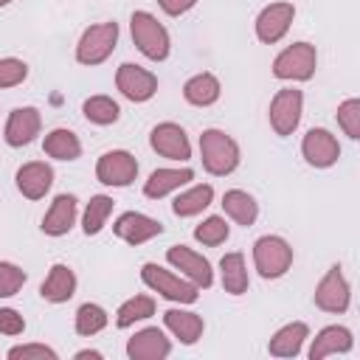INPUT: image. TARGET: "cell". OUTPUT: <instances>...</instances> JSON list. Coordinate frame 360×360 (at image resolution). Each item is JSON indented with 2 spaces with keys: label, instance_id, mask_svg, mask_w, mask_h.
Here are the masks:
<instances>
[{
  "label": "cell",
  "instance_id": "40",
  "mask_svg": "<svg viewBox=\"0 0 360 360\" xmlns=\"http://www.w3.org/2000/svg\"><path fill=\"white\" fill-rule=\"evenodd\" d=\"M158 6L163 8V14H169V17H180V14L191 11V8L197 6V0H158Z\"/></svg>",
  "mask_w": 360,
  "mask_h": 360
},
{
  "label": "cell",
  "instance_id": "5",
  "mask_svg": "<svg viewBox=\"0 0 360 360\" xmlns=\"http://www.w3.org/2000/svg\"><path fill=\"white\" fill-rule=\"evenodd\" d=\"M118 34H121L118 22H112V20L110 22H96V25L84 28L79 42H76V62L87 65V68L107 62L112 56L115 45H118Z\"/></svg>",
  "mask_w": 360,
  "mask_h": 360
},
{
  "label": "cell",
  "instance_id": "37",
  "mask_svg": "<svg viewBox=\"0 0 360 360\" xmlns=\"http://www.w3.org/2000/svg\"><path fill=\"white\" fill-rule=\"evenodd\" d=\"M28 79V65L17 56H3L0 59V90H8V87H17Z\"/></svg>",
  "mask_w": 360,
  "mask_h": 360
},
{
  "label": "cell",
  "instance_id": "38",
  "mask_svg": "<svg viewBox=\"0 0 360 360\" xmlns=\"http://www.w3.org/2000/svg\"><path fill=\"white\" fill-rule=\"evenodd\" d=\"M56 349L45 343H20L8 349V360H56Z\"/></svg>",
  "mask_w": 360,
  "mask_h": 360
},
{
  "label": "cell",
  "instance_id": "17",
  "mask_svg": "<svg viewBox=\"0 0 360 360\" xmlns=\"http://www.w3.org/2000/svg\"><path fill=\"white\" fill-rule=\"evenodd\" d=\"M14 186L25 200H42L53 186V169L45 160H28L17 169Z\"/></svg>",
  "mask_w": 360,
  "mask_h": 360
},
{
  "label": "cell",
  "instance_id": "33",
  "mask_svg": "<svg viewBox=\"0 0 360 360\" xmlns=\"http://www.w3.org/2000/svg\"><path fill=\"white\" fill-rule=\"evenodd\" d=\"M107 321H110L107 309H104L101 304L87 301V304H82V307L76 309V335L93 338V335H98V332L107 326Z\"/></svg>",
  "mask_w": 360,
  "mask_h": 360
},
{
  "label": "cell",
  "instance_id": "6",
  "mask_svg": "<svg viewBox=\"0 0 360 360\" xmlns=\"http://www.w3.org/2000/svg\"><path fill=\"white\" fill-rule=\"evenodd\" d=\"M318 68V51L312 42H292L273 59V76L281 82H309Z\"/></svg>",
  "mask_w": 360,
  "mask_h": 360
},
{
  "label": "cell",
  "instance_id": "35",
  "mask_svg": "<svg viewBox=\"0 0 360 360\" xmlns=\"http://www.w3.org/2000/svg\"><path fill=\"white\" fill-rule=\"evenodd\" d=\"M28 281V273L14 262H0V298L17 295Z\"/></svg>",
  "mask_w": 360,
  "mask_h": 360
},
{
  "label": "cell",
  "instance_id": "20",
  "mask_svg": "<svg viewBox=\"0 0 360 360\" xmlns=\"http://www.w3.org/2000/svg\"><path fill=\"white\" fill-rule=\"evenodd\" d=\"M194 180V172L188 166H166V169H155L146 183H143V194L149 200H160L172 191H180L183 186H188Z\"/></svg>",
  "mask_w": 360,
  "mask_h": 360
},
{
  "label": "cell",
  "instance_id": "29",
  "mask_svg": "<svg viewBox=\"0 0 360 360\" xmlns=\"http://www.w3.org/2000/svg\"><path fill=\"white\" fill-rule=\"evenodd\" d=\"M222 208H225V214H228L236 225H242V228H250V225L256 222V217H259V202H256V197L248 194V191H242V188L225 191V194H222Z\"/></svg>",
  "mask_w": 360,
  "mask_h": 360
},
{
  "label": "cell",
  "instance_id": "23",
  "mask_svg": "<svg viewBox=\"0 0 360 360\" xmlns=\"http://www.w3.org/2000/svg\"><path fill=\"white\" fill-rule=\"evenodd\" d=\"M73 292H76V273L68 264L56 262L48 270V276H45V281L39 287L42 301H48V304H65V301L73 298Z\"/></svg>",
  "mask_w": 360,
  "mask_h": 360
},
{
  "label": "cell",
  "instance_id": "30",
  "mask_svg": "<svg viewBox=\"0 0 360 360\" xmlns=\"http://www.w3.org/2000/svg\"><path fill=\"white\" fill-rule=\"evenodd\" d=\"M112 205L115 202L107 194L90 197V202L84 205V214H82V231H84V236H96V233L104 231V225H107V219L112 214Z\"/></svg>",
  "mask_w": 360,
  "mask_h": 360
},
{
  "label": "cell",
  "instance_id": "34",
  "mask_svg": "<svg viewBox=\"0 0 360 360\" xmlns=\"http://www.w3.org/2000/svg\"><path fill=\"white\" fill-rule=\"evenodd\" d=\"M231 236V225L222 217H205L197 228H194V239L205 248H217Z\"/></svg>",
  "mask_w": 360,
  "mask_h": 360
},
{
  "label": "cell",
  "instance_id": "9",
  "mask_svg": "<svg viewBox=\"0 0 360 360\" xmlns=\"http://www.w3.org/2000/svg\"><path fill=\"white\" fill-rule=\"evenodd\" d=\"M135 177H138V160L127 149H110L96 163V180L101 186L127 188V186L135 183Z\"/></svg>",
  "mask_w": 360,
  "mask_h": 360
},
{
  "label": "cell",
  "instance_id": "26",
  "mask_svg": "<svg viewBox=\"0 0 360 360\" xmlns=\"http://www.w3.org/2000/svg\"><path fill=\"white\" fill-rule=\"evenodd\" d=\"M219 93H222V84L214 73H194L183 84V98L191 107H211L219 101Z\"/></svg>",
  "mask_w": 360,
  "mask_h": 360
},
{
  "label": "cell",
  "instance_id": "12",
  "mask_svg": "<svg viewBox=\"0 0 360 360\" xmlns=\"http://www.w3.org/2000/svg\"><path fill=\"white\" fill-rule=\"evenodd\" d=\"M115 87L121 90L124 98H129L135 104H143L158 93V76L152 70L141 68V65L124 62L115 70Z\"/></svg>",
  "mask_w": 360,
  "mask_h": 360
},
{
  "label": "cell",
  "instance_id": "1",
  "mask_svg": "<svg viewBox=\"0 0 360 360\" xmlns=\"http://www.w3.org/2000/svg\"><path fill=\"white\" fill-rule=\"evenodd\" d=\"M200 158H202V169L214 177H225V174L236 172V166L242 160L239 143L222 129H205L200 135Z\"/></svg>",
  "mask_w": 360,
  "mask_h": 360
},
{
  "label": "cell",
  "instance_id": "27",
  "mask_svg": "<svg viewBox=\"0 0 360 360\" xmlns=\"http://www.w3.org/2000/svg\"><path fill=\"white\" fill-rule=\"evenodd\" d=\"M42 152L53 160H79L82 158V141L73 129H65V127H56L45 135L42 141Z\"/></svg>",
  "mask_w": 360,
  "mask_h": 360
},
{
  "label": "cell",
  "instance_id": "25",
  "mask_svg": "<svg viewBox=\"0 0 360 360\" xmlns=\"http://www.w3.org/2000/svg\"><path fill=\"white\" fill-rule=\"evenodd\" d=\"M219 281H222V290L228 295H242L248 292V264H245V256L239 250H231L219 259Z\"/></svg>",
  "mask_w": 360,
  "mask_h": 360
},
{
  "label": "cell",
  "instance_id": "2",
  "mask_svg": "<svg viewBox=\"0 0 360 360\" xmlns=\"http://www.w3.org/2000/svg\"><path fill=\"white\" fill-rule=\"evenodd\" d=\"M129 34H132L135 48L152 62H163L172 51V39H169L166 25L158 22V17L149 11H135L129 17Z\"/></svg>",
  "mask_w": 360,
  "mask_h": 360
},
{
  "label": "cell",
  "instance_id": "28",
  "mask_svg": "<svg viewBox=\"0 0 360 360\" xmlns=\"http://www.w3.org/2000/svg\"><path fill=\"white\" fill-rule=\"evenodd\" d=\"M211 202H214V186L211 183H197V186H191V188H186V191H180L174 197L172 211H174V217L186 219V217L202 214Z\"/></svg>",
  "mask_w": 360,
  "mask_h": 360
},
{
  "label": "cell",
  "instance_id": "11",
  "mask_svg": "<svg viewBox=\"0 0 360 360\" xmlns=\"http://www.w3.org/2000/svg\"><path fill=\"white\" fill-rule=\"evenodd\" d=\"M166 262H169L174 270H180V276L188 278L191 284H197L200 290H208V287L214 284L211 262H208L202 253H197V250H191V248H186V245H172V248L166 250Z\"/></svg>",
  "mask_w": 360,
  "mask_h": 360
},
{
  "label": "cell",
  "instance_id": "41",
  "mask_svg": "<svg viewBox=\"0 0 360 360\" xmlns=\"http://www.w3.org/2000/svg\"><path fill=\"white\" fill-rule=\"evenodd\" d=\"M101 360V352H96V349H82V352H76V360Z\"/></svg>",
  "mask_w": 360,
  "mask_h": 360
},
{
  "label": "cell",
  "instance_id": "16",
  "mask_svg": "<svg viewBox=\"0 0 360 360\" xmlns=\"http://www.w3.org/2000/svg\"><path fill=\"white\" fill-rule=\"evenodd\" d=\"M42 129V115L37 107H14L6 118V129H3V138L8 146L14 149H22L28 146Z\"/></svg>",
  "mask_w": 360,
  "mask_h": 360
},
{
  "label": "cell",
  "instance_id": "22",
  "mask_svg": "<svg viewBox=\"0 0 360 360\" xmlns=\"http://www.w3.org/2000/svg\"><path fill=\"white\" fill-rule=\"evenodd\" d=\"M352 346H354L352 332H349L346 326L332 323V326H323V329L312 338L309 360H323V357H329V354H346V352H352Z\"/></svg>",
  "mask_w": 360,
  "mask_h": 360
},
{
  "label": "cell",
  "instance_id": "3",
  "mask_svg": "<svg viewBox=\"0 0 360 360\" xmlns=\"http://www.w3.org/2000/svg\"><path fill=\"white\" fill-rule=\"evenodd\" d=\"M141 281L152 292H158V295H163L166 301H174V304H194L200 298L197 284H191L188 278H183V276H177V273H172V270H166L155 262H146L141 267Z\"/></svg>",
  "mask_w": 360,
  "mask_h": 360
},
{
  "label": "cell",
  "instance_id": "32",
  "mask_svg": "<svg viewBox=\"0 0 360 360\" xmlns=\"http://www.w3.org/2000/svg\"><path fill=\"white\" fill-rule=\"evenodd\" d=\"M82 112H84V118H87L90 124H96V127H110V124H115V121L121 118V107H118V101L110 98V96H90V98H84Z\"/></svg>",
  "mask_w": 360,
  "mask_h": 360
},
{
  "label": "cell",
  "instance_id": "24",
  "mask_svg": "<svg viewBox=\"0 0 360 360\" xmlns=\"http://www.w3.org/2000/svg\"><path fill=\"white\" fill-rule=\"evenodd\" d=\"M309 338V326L304 321H292V323H284L267 343V352L273 357H295L301 354L304 349V340Z\"/></svg>",
  "mask_w": 360,
  "mask_h": 360
},
{
  "label": "cell",
  "instance_id": "7",
  "mask_svg": "<svg viewBox=\"0 0 360 360\" xmlns=\"http://www.w3.org/2000/svg\"><path fill=\"white\" fill-rule=\"evenodd\" d=\"M301 115H304V93L301 90L284 87L270 98L267 118H270V127L276 135H281V138L292 135L301 124Z\"/></svg>",
  "mask_w": 360,
  "mask_h": 360
},
{
  "label": "cell",
  "instance_id": "42",
  "mask_svg": "<svg viewBox=\"0 0 360 360\" xmlns=\"http://www.w3.org/2000/svg\"><path fill=\"white\" fill-rule=\"evenodd\" d=\"M8 3H14V0H0V8H3V6H8Z\"/></svg>",
  "mask_w": 360,
  "mask_h": 360
},
{
  "label": "cell",
  "instance_id": "21",
  "mask_svg": "<svg viewBox=\"0 0 360 360\" xmlns=\"http://www.w3.org/2000/svg\"><path fill=\"white\" fill-rule=\"evenodd\" d=\"M163 323L166 329L183 343V346H194L200 338H202V329H205V321L202 315L191 312V309H180V307H172L163 312Z\"/></svg>",
  "mask_w": 360,
  "mask_h": 360
},
{
  "label": "cell",
  "instance_id": "31",
  "mask_svg": "<svg viewBox=\"0 0 360 360\" xmlns=\"http://www.w3.org/2000/svg\"><path fill=\"white\" fill-rule=\"evenodd\" d=\"M155 315V298L152 295H132V298H127L121 307H118V312H115V326L118 329H129V326H135L138 321H146V318H152Z\"/></svg>",
  "mask_w": 360,
  "mask_h": 360
},
{
  "label": "cell",
  "instance_id": "36",
  "mask_svg": "<svg viewBox=\"0 0 360 360\" xmlns=\"http://www.w3.org/2000/svg\"><path fill=\"white\" fill-rule=\"evenodd\" d=\"M338 127L352 141L360 138V98H346L338 104Z\"/></svg>",
  "mask_w": 360,
  "mask_h": 360
},
{
  "label": "cell",
  "instance_id": "4",
  "mask_svg": "<svg viewBox=\"0 0 360 360\" xmlns=\"http://www.w3.org/2000/svg\"><path fill=\"white\" fill-rule=\"evenodd\" d=\"M253 267L267 281L287 276V270L292 267V248H290V242L284 236H276V233L259 236L253 242Z\"/></svg>",
  "mask_w": 360,
  "mask_h": 360
},
{
  "label": "cell",
  "instance_id": "13",
  "mask_svg": "<svg viewBox=\"0 0 360 360\" xmlns=\"http://www.w3.org/2000/svg\"><path fill=\"white\" fill-rule=\"evenodd\" d=\"M149 146L166 160H188L191 158V141H188L186 129L174 121H163V124L152 127Z\"/></svg>",
  "mask_w": 360,
  "mask_h": 360
},
{
  "label": "cell",
  "instance_id": "10",
  "mask_svg": "<svg viewBox=\"0 0 360 360\" xmlns=\"http://www.w3.org/2000/svg\"><path fill=\"white\" fill-rule=\"evenodd\" d=\"M295 20V6L287 3V0H276V3H267L259 17H256V37L259 42L264 45H276L287 37L290 25Z\"/></svg>",
  "mask_w": 360,
  "mask_h": 360
},
{
  "label": "cell",
  "instance_id": "19",
  "mask_svg": "<svg viewBox=\"0 0 360 360\" xmlns=\"http://www.w3.org/2000/svg\"><path fill=\"white\" fill-rule=\"evenodd\" d=\"M76 217H79V200L73 194H56L39 228L45 236H65L76 225Z\"/></svg>",
  "mask_w": 360,
  "mask_h": 360
},
{
  "label": "cell",
  "instance_id": "15",
  "mask_svg": "<svg viewBox=\"0 0 360 360\" xmlns=\"http://www.w3.org/2000/svg\"><path fill=\"white\" fill-rule=\"evenodd\" d=\"M112 233H115L118 239H124L127 245L135 248V245H143V242L160 236V233H163V222L155 219V217H146V214H141V211H124V214L112 222Z\"/></svg>",
  "mask_w": 360,
  "mask_h": 360
},
{
  "label": "cell",
  "instance_id": "14",
  "mask_svg": "<svg viewBox=\"0 0 360 360\" xmlns=\"http://www.w3.org/2000/svg\"><path fill=\"white\" fill-rule=\"evenodd\" d=\"M301 155H304V160H307L309 166H315V169H329V166H335L338 158H340V143H338V138H335L329 129L312 127V129L304 135V141H301Z\"/></svg>",
  "mask_w": 360,
  "mask_h": 360
},
{
  "label": "cell",
  "instance_id": "39",
  "mask_svg": "<svg viewBox=\"0 0 360 360\" xmlns=\"http://www.w3.org/2000/svg\"><path fill=\"white\" fill-rule=\"evenodd\" d=\"M25 332V318L11 309V307H0V335H22Z\"/></svg>",
  "mask_w": 360,
  "mask_h": 360
},
{
  "label": "cell",
  "instance_id": "18",
  "mask_svg": "<svg viewBox=\"0 0 360 360\" xmlns=\"http://www.w3.org/2000/svg\"><path fill=\"white\" fill-rule=\"evenodd\" d=\"M169 352H172V340L158 326H146L127 340L129 360H163V357H169Z\"/></svg>",
  "mask_w": 360,
  "mask_h": 360
},
{
  "label": "cell",
  "instance_id": "8",
  "mask_svg": "<svg viewBox=\"0 0 360 360\" xmlns=\"http://www.w3.org/2000/svg\"><path fill=\"white\" fill-rule=\"evenodd\" d=\"M312 301H315L318 309H323V312H329V315H343V312L349 309V304H352V287H349V281H346L340 264H332V267L323 273V278H321L318 287H315Z\"/></svg>",
  "mask_w": 360,
  "mask_h": 360
}]
</instances>
